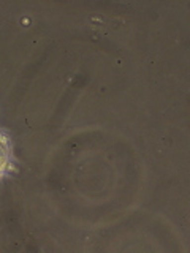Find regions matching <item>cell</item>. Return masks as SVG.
I'll return each instance as SVG.
<instances>
[{
  "mask_svg": "<svg viewBox=\"0 0 190 253\" xmlns=\"http://www.w3.org/2000/svg\"><path fill=\"white\" fill-rule=\"evenodd\" d=\"M3 163H5V142L3 138L0 136V169L3 168Z\"/></svg>",
  "mask_w": 190,
  "mask_h": 253,
  "instance_id": "obj_1",
  "label": "cell"
}]
</instances>
